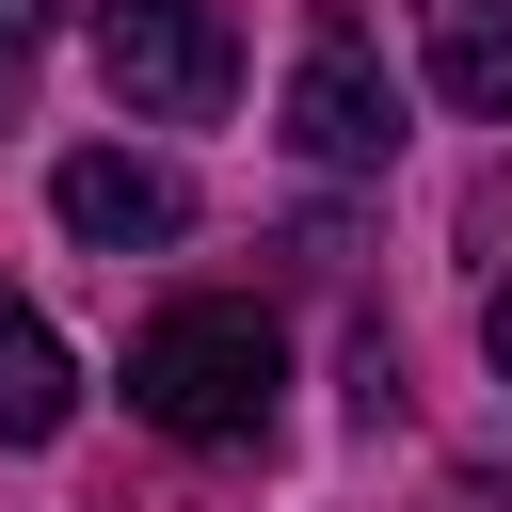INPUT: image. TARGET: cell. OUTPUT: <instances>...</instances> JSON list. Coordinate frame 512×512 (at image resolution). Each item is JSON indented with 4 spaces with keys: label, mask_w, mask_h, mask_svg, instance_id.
<instances>
[{
    "label": "cell",
    "mask_w": 512,
    "mask_h": 512,
    "mask_svg": "<svg viewBox=\"0 0 512 512\" xmlns=\"http://www.w3.org/2000/svg\"><path fill=\"white\" fill-rule=\"evenodd\" d=\"M272 384H288V336L256 304H224V288H192V304H160L128 336V416L176 432V448H256L272 432Z\"/></svg>",
    "instance_id": "obj_1"
},
{
    "label": "cell",
    "mask_w": 512,
    "mask_h": 512,
    "mask_svg": "<svg viewBox=\"0 0 512 512\" xmlns=\"http://www.w3.org/2000/svg\"><path fill=\"white\" fill-rule=\"evenodd\" d=\"M96 80L144 128H208L240 96V16L224 0H96Z\"/></svg>",
    "instance_id": "obj_2"
},
{
    "label": "cell",
    "mask_w": 512,
    "mask_h": 512,
    "mask_svg": "<svg viewBox=\"0 0 512 512\" xmlns=\"http://www.w3.org/2000/svg\"><path fill=\"white\" fill-rule=\"evenodd\" d=\"M288 144L320 176H384L400 160V80H384V48L352 16H304V48H288Z\"/></svg>",
    "instance_id": "obj_3"
},
{
    "label": "cell",
    "mask_w": 512,
    "mask_h": 512,
    "mask_svg": "<svg viewBox=\"0 0 512 512\" xmlns=\"http://www.w3.org/2000/svg\"><path fill=\"white\" fill-rule=\"evenodd\" d=\"M48 208H64V240H96V256H160V240L192 224V176L144 160V144H80V160L48 176Z\"/></svg>",
    "instance_id": "obj_4"
},
{
    "label": "cell",
    "mask_w": 512,
    "mask_h": 512,
    "mask_svg": "<svg viewBox=\"0 0 512 512\" xmlns=\"http://www.w3.org/2000/svg\"><path fill=\"white\" fill-rule=\"evenodd\" d=\"M64 416H80V368H64V336L0 288V448H48Z\"/></svg>",
    "instance_id": "obj_5"
},
{
    "label": "cell",
    "mask_w": 512,
    "mask_h": 512,
    "mask_svg": "<svg viewBox=\"0 0 512 512\" xmlns=\"http://www.w3.org/2000/svg\"><path fill=\"white\" fill-rule=\"evenodd\" d=\"M432 96L480 112V128H512V0H448L432 16Z\"/></svg>",
    "instance_id": "obj_6"
},
{
    "label": "cell",
    "mask_w": 512,
    "mask_h": 512,
    "mask_svg": "<svg viewBox=\"0 0 512 512\" xmlns=\"http://www.w3.org/2000/svg\"><path fill=\"white\" fill-rule=\"evenodd\" d=\"M32 48H48V0H0V112L32 96Z\"/></svg>",
    "instance_id": "obj_7"
},
{
    "label": "cell",
    "mask_w": 512,
    "mask_h": 512,
    "mask_svg": "<svg viewBox=\"0 0 512 512\" xmlns=\"http://www.w3.org/2000/svg\"><path fill=\"white\" fill-rule=\"evenodd\" d=\"M480 368H496V384H512V288H496V304H480Z\"/></svg>",
    "instance_id": "obj_8"
}]
</instances>
